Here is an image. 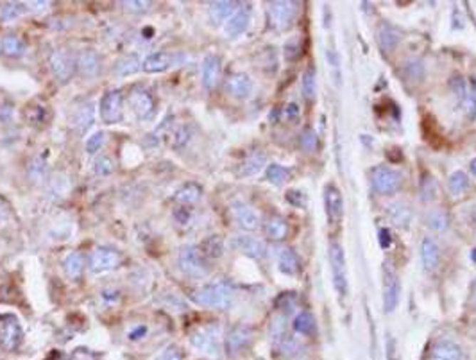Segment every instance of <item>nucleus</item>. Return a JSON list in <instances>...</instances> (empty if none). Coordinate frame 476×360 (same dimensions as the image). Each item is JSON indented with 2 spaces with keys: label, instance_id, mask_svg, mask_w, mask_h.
Returning a JSON list of instances; mask_svg holds the SVG:
<instances>
[{
  "label": "nucleus",
  "instance_id": "obj_17",
  "mask_svg": "<svg viewBox=\"0 0 476 360\" xmlns=\"http://www.w3.org/2000/svg\"><path fill=\"white\" fill-rule=\"evenodd\" d=\"M220 72H222V61L217 54H208L202 59L201 66V79L206 90H213L220 81Z\"/></svg>",
  "mask_w": 476,
  "mask_h": 360
},
{
  "label": "nucleus",
  "instance_id": "obj_19",
  "mask_svg": "<svg viewBox=\"0 0 476 360\" xmlns=\"http://www.w3.org/2000/svg\"><path fill=\"white\" fill-rule=\"evenodd\" d=\"M251 339H253V330L247 326H237L227 334L226 337V351L227 355L237 356L238 353L249 346Z\"/></svg>",
  "mask_w": 476,
  "mask_h": 360
},
{
  "label": "nucleus",
  "instance_id": "obj_28",
  "mask_svg": "<svg viewBox=\"0 0 476 360\" xmlns=\"http://www.w3.org/2000/svg\"><path fill=\"white\" fill-rule=\"evenodd\" d=\"M27 51L26 41L22 40L16 34H6L2 40H0V52L9 58H22Z\"/></svg>",
  "mask_w": 476,
  "mask_h": 360
},
{
  "label": "nucleus",
  "instance_id": "obj_39",
  "mask_svg": "<svg viewBox=\"0 0 476 360\" xmlns=\"http://www.w3.org/2000/svg\"><path fill=\"white\" fill-rule=\"evenodd\" d=\"M140 68H142V63H140V59L136 58L135 54L122 56L117 61V65H115V72H117L118 76H122V78L135 74Z\"/></svg>",
  "mask_w": 476,
  "mask_h": 360
},
{
  "label": "nucleus",
  "instance_id": "obj_42",
  "mask_svg": "<svg viewBox=\"0 0 476 360\" xmlns=\"http://www.w3.org/2000/svg\"><path fill=\"white\" fill-rule=\"evenodd\" d=\"M265 176H267V180L272 185H283L290 178V170L286 167L279 165V163H271V165H267Z\"/></svg>",
  "mask_w": 476,
  "mask_h": 360
},
{
  "label": "nucleus",
  "instance_id": "obj_4",
  "mask_svg": "<svg viewBox=\"0 0 476 360\" xmlns=\"http://www.w3.org/2000/svg\"><path fill=\"white\" fill-rule=\"evenodd\" d=\"M177 262H180L181 272L187 276H190V278L202 279L209 274L208 258L201 253L199 246L181 247Z\"/></svg>",
  "mask_w": 476,
  "mask_h": 360
},
{
  "label": "nucleus",
  "instance_id": "obj_24",
  "mask_svg": "<svg viewBox=\"0 0 476 360\" xmlns=\"http://www.w3.org/2000/svg\"><path fill=\"white\" fill-rule=\"evenodd\" d=\"M387 215L398 228H408L412 222V208L405 201H394L388 205Z\"/></svg>",
  "mask_w": 476,
  "mask_h": 360
},
{
  "label": "nucleus",
  "instance_id": "obj_37",
  "mask_svg": "<svg viewBox=\"0 0 476 360\" xmlns=\"http://www.w3.org/2000/svg\"><path fill=\"white\" fill-rule=\"evenodd\" d=\"M301 90H303V97L306 101H315L317 97V76H315V68L310 66L303 72V78H301Z\"/></svg>",
  "mask_w": 476,
  "mask_h": 360
},
{
  "label": "nucleus",
  "instance_id": "obj_49",
  "mask_svg": "<svg viewBox=\"0 0 476 360\" xmlns=\"http://www.w3.org/2000/svg\"><path fill=\"white\" fill-rule=\"evenodd\" d=\"M279 349H281V353L285 356H294L299 353L301 349V344L297 339L294 337H285L281 342H279Z\"/></svg>",
  "mask_w": 476,
  "mask_h": 360
},
{
  "label": "nucleus",
  "instance_id": "obj_47",
  "mask_svg": "<svg viewBox=\"0 0 476 360\" xmlns=\"http://www.w3.org/2000/svg\"><path fill=\"white\" fill-rule=\"evenodd\" d=\"M271 337L274 339L276 342H281L283 339L286 337V319L285 316H276L274 321L271 324Z\"/></svg>",
  "mask_w": 476,
  "mask_h": 360
},
{
  "label": "nucleus",
  "instance_id": "obj_46",
  "mask_svg": "<svg viewBox=\"0 0 476 360\" xmlns=\"http://www.w3.org/2000/svg\"><path fill=\"white\" fill-rule=\"evenodd\" d=\"M104 142H106V133H103V131H97V133H93L92 136H90L88 140H86V153H88V155H97V153L100 151V149H103V145H104Z\"/></svg>",
  "mask_w": 476,
  "mask_h": 360
},
{
  "label": "nucleus",
  "instance_id": "obj_26",
  "mask_svg": "<svg viewBox=\"0 0 476 360\" xmlns=\"http://www.w3.org/2000/svg\"><path fill=\"white\" fill-rule=\"evenodd\" d=\"M93 120H95V108L92 103L83 104L81 108H77L76 115L72 118V125L77 129V133H86L92 128Z\"/></svg>",
  "mask_w": 476,
  "mask_h": 360
},
{
  "label": "nucleus",
  "instance_id": "obj_14",
  "mask_svg": "<svg viewBox=\"0 0 476 360\" xmlns=\"http://www.w3.org/2000/svg\"><path fill=\"white\" fill-rule=\"evenodd\" d=\"M324 206H326V215L330 225H335L344 215V197L342 192L338 190L337 185L328 183L324 188Z\"/></svg>",
  "mask_w": 476,
  "mask_h": 360
},
{
  "label": "nucleus",
  "instance_id": "obj_18",
  "mask_svg": "<svg viewBox=\"0 0 476 360\" xmlns=\"http://www.w3.org/2000/svg\"><path fill=\"white\" fill-rule=\"evenodd\" d=\"M253 79L247 74H244V72H234L226 81L227 93L234 97V99H247L253 93Z\"/></svg>",
  "mask_w": 476,
  "mask_h": 360
},
{
  "label": "nucleus",
  "instance_id": "obj_57",
  "mask_svg": "<svg viewBox=\"0 0 476 360\" xmlns=\"http://www.w3.org/2000/svg\"><path fill=\"white\" fill-rule=\"evenodd\" d=\"M283 115H285L286 120L296 122V120H299V117H301V110H299V106H297L296 103H289V104H286V106H285V110H283Z\"/></svg>",
  "mask_w": 476,
  "mask_h": 360
},
{
  "label": "nucleus",
  "instance_id": "obj_36",
  "mask_svg": "<svg viewBox=\"0 0 476 360\" xmlns=\"http://www.w3.org/2000/svg\"><path fill=\"white\" fill-rule=\"evenodd\" d=\"M63 267H65V272L68 278L79 279L83 271H85V258H83L81 253H77V251L76 253L66 254V258L63 260Z\"/></svg>",
  "mask_w": 476,
  "mask_h": 360
},
{
  "label": "nucleus",
  "instance_id": "obj_44",
  "mask_svg": "<svg viewBox=\"0 0 476 360\" xmlns=\"http://www.w3.org/2000/svg\"><path fill=\"white\" fill-rule=\"evenodd\" d=\"M317 143H319V138H317V133L311 128H306L301 133L299 145L304 153H314L317 149Z\"/></svg>",
  "mask_w": 476,
  "mask_h": 360
},
{
  "label": "nucleus",
  "instance_id": "obj_43",
  "mask_svg": "<svg viewBox=\"0 0 476 360\" xmlns=\"http://www.w3.org/2000/svg\"><path fill=\"white\" fill-rule=\"evenodd\" d=\"M439 194V187H437V180L430 173H425L421 178V195L425 201H433Z\"/></svg>",
  "mask_w": 476,
  "mask_h": 360
},
{
  "label": "nucleus",
  "instance_id": "obj_1",
  "mask_svg": "<svg viewBox=\"0 0 476 360\" xmlns=\"http://www.w3.org/2000/svg\"><path fill=\"white\" fill-rule=\"evenodd\" d=\"M192 299L199 307H205V309L224 310L233 302V287L227 282H224V279L205 283V285H201L192 292Z\"/></svg>",
  "mask_w": 476,
  "mask_h": 360
},
{
  "label": "nucleus",
  "instance_id": "obj_63",
  "mask_svg": "<svg viewBox=\"0 0 476 360\" xmlns=\"http://www.w3.org/2000/svg\"><path fill=\"white\" fill-rule=\"evenodd\" d=\"M472 96L476 97V76H475V79H472Z\"/></svg>",
  "mask_w": 476,
  "mask_h": 360
},
{
  "label": "nucleus",
  "instance_id": "obj_6",
  "mask_svg": "<svg viewBox=\"0 0 476 360\" xmlns=\"http://www.w3.org/2000/svg\"><path fill=\"white\" fill-rule=\"evenodd\" d=\"M24 342V330L15 314H0V348L16 351Z\"/></svg>",
  "mask_w": 476,
  "mask_h": 360
},
{
  "label": "nucleus",
  "instance_id": "obj_12",
  "mask_svg": "<svg viewBox=\"0 0 476 360\" xmlns=\"http://www.w3.org/2000/svg\"><path fill=\"white\" fill-rule=\"evenodd\" d=\"M296 13L297 9L294 2H271L269 4V22L274 29L285 31L292 26Z\"/></svg>",
  "mask_w": 476,
  "mask_h": 360
},
{
  "label": "nucleus",
  "instance_id": "obj_30",
  "mask_svg": "<svg viewBox=\"0 0 476 360\" xmlns=\"http://www.w3.org/2000/svg\"><path fill=\"white\" fill-rule=\"evenodd\" d=\"M265 235L271 240H283L289 235V222L281 217V215H271L265 221Z\"/></svg>",
  "mask_w": 476,
  "mask_h": 360
},
{
  "label": "nucleus",
  "instance_id": "obj_23",
  "mask_svg": "<svg viewBox=\"0 0 476 360\" xmlns=\"http://www.w3.org/2000/svg\"><path fill=\"white\" fill-rule=\"evenodd\" d=\"M267 165V155L264 151H254L244 160L237 169V176L240 178H251L257 176L258 173H262V169Z\"/></svg>",
  "mask_w": 476,
  "mask_h": 360
},
{
  "label": "nucleus",
  "instance_id": "obj_21",
  "mask_svg": "<svg viewBox=\"0 0 476 360\" xmlns=\"http://www.w3.org/2000/svg\"><path fill=\"white\" fill-rule=\"evenodd\" d=\"M172 54H169V52H152V54H149L143 59L142 68L145 70L147 74H160V72H165V70L172 68Z\"/></svg>",
  "mask_w": 476,
  "mask_h": 360
},
{
  "label": "nucleus",
  "instance_id": "obj_45",
  "mask_svg": "<svg viewBox=\"0 0 476 360\" xmlns=\"http://www.w3.org/2000/svg\"><path fill=\"white\" fill-rule=\"evenodd\" d=\"M303 54V40L301 36H292L290 40H286L285 43V58L289 61H296Z\"/></svg>",
  "mask_w": 476,
  "mask_h": 360
},
{
  "label": "nucleus",
  "instance_id": "obj_53",
  "mask_svg": "<svg viewBox=\"0 0 476 360\" xmlns=\"http://www.w3.org/2000/svg\"><path fill=\"white\" fill-rule=\"evenodd\" d=\"M156 360H183V353L177 346H167Z\"/></svg>",
  "mask_w": 476,
  "mask_h": 360
},
{
  "label": "nucleus",
  "instance_id": "obj_16",
  "mask_svg": "<svg viewBox=\"0 0 476 360\" xmlns=\"http://www.w3.org/2000/svg\"><path fill=\"white\" fill-rule=\"evenodd\" d=\"M251 24V8L249 6H242L231 15V19L224 24V33L227 38H238L247 31Z\"/></svg>",
  "mask_w": 476,
  "mask_h": 360
},
{
  "label": "nucleus",
  "instance_id": "obj_25",
  "mask_svg": "<svg viewBox=\"0 0 476 360\" xmlns=\"http://www.w3.org/2000/svg\"><path fill=\"white\" fill-rule=\"evenodd\" d=\"M278 269L286 276H296L301 271L299 257L292 247H281L278 251Z\"/></svg>",
  "mask_w": 476,
  "mask_h": 360
},
{
  "label": "nucleus",
  "instance_id": "obj_22",
  "mask_svg": "<svg viewBox=\"0 0 476 360\" xmlns=\"http://www.w3.org/2000/svg\"><path fill=\"white\" fill-rule=\"evenodd\" d=\"M421 262L426 271H435L440 264V247L435 239L425 237L421 242Z\"/></svg>",
  "mask_w": 476,
  "mask_h": 360
},
{
  "label": "nucleus",
  "instance_id": "obj_27",
  "mask_svg": "<svg viewBox=\"0 0 476 360\" xmlns=\"http://www.w3.org/2000/svg\"><path fill=\"white\" fill-rule=\"evenodd\" d=\"M237 9V2H226V0L212 2V4H209V19H212V22L215 24V26H220V24H226Z\"/></svg>",
  "mask_w": 476,
  "mask_h": 360
},
{
  "label": "nucleus",
  "instance_id": "obj_52",
  "mask_svg": "<svg viewBox=\"0 0 476 360\" xmlns=\"http://www.w3.org/2000/svg\"><path fill=\"white\" fill-rule=\"evenodd\" d=\"M286 201L292 206H296V208H304V206H306V197H304L303 192L296 190V188L286 192Z\"/></svg>",
  "mask_w": 476,
  "mask_h": 360
},
{
  "label": "nucleus",
  "instance_id": "obj_11",
  "mask_svg": "<svg viewBox=\"0 0 476 360\" xmlns=\"http://www.w3.org/2000/svg\"><path fill=\"white\" fill-rule=\"evenodd\" d=\"M122 257L117 250L113 247H106L100 246L97 250H93V253L90 254V269L92 272L99 274V272H108L113 271L120 265Z\"/></svg>",
  "mask_w": 476,
  "mask_h": 360
},
{
  "label": "nucleus",
  "instance_id": "obj_60",
  "mask_svg": "<svg viewBox=\"0 0 476 360\" xmlns=\"http://www.w3.org/2000/svg\"><path fill=\"white\" fill-rule=\"evenodd\" d=\"M145 331H147L145 326H138L136 330H133L131 334H129V339H131V341H138L140 337H143V335H145Z\"/></svg>",
  "mask_w": 476,
  "mask_h": 360
},
{
  "label": "nucleus",
  "instance_id": "obj_41",
  "mask_svg": "<svg viewBox=\"0 0 476 360\" xmlns=\"http://www.w3.org/2000/svg\"><path fill=\"white\" fill-rule=\"evenodd\" d=\"M426 226L433 232H444L447 228V215L443 210H430L426 213Z\"/></svg>",
  "mask_w": 476,
  "mask_h": 360
},
{
  "label": "nucleus",
  "instance_id": "obj_40",
  "mask_svg": "<svg viewBox=\"0 0 476 360\" xmlns=\"http://www.w3.org/2000/svg\"><path fill=\"white\" fill-rule=\"evenodd\" d=\"M27 8L26 4H20V2H2L0 4V22H13V20L20 19L24 15V11Z\"/></svg>",
  "mask_w": 476,
  "mask_h": 360
},
{
  "label": "nucleus",
  "instance_id": "obj_13",
  "mask_svg": "<svg viewBox=\"0 0 476 360\" xmlns=\"http://www.w3.org/2000/svg\"><path fill=\"white\" fill-rule=\"evenodd\" d=\"M231 215L237 221V225L246 232H254L260 226V215L251 205L244 201L231 202Z\"/></svg>",
  "mask_w": 476,
  "mask_h": 360
},
{
  "label": "nucleus",
  "instance_id": "obj_56",
  "mask_svg": "<svg viewBox=\"0 0 476 360\" xmlns=\"http://www.w3.org/2000/svg\"><path fill=\"white\" fill-rule=\"evenodd\" d=\"M462 106H464V111H465V115H467L469 120H475L476 118V97L469 96L467 93V97L462 101Z\"/></svg>",
  "mask_w": 476,
  "mask_h": 360
},
{
  "label": "nucleus",
  "instance_id": "obj_33",
  "mask_svg": "<svg viewBox=\"0 0 476 360\" xmlns=\"http://www.w3.org/2000/svg\"><path fill=\"white\" fill-rule=\"evenodd\" d=\"M201 187L197 183H185L183 187L177 188L176 194H174V201L180 202V205H195V202L201 199Z\"/></svg>",
  "mask_w": 476,
  "mask_h": 360
},
{
  "label": "nucleus",
  "instance_id": "obj_32",
  "mask_svg": "<svg viewBox=\"0 0 476 360\" xmlns=\"http://www.w3.org/2000/svg\"><path fill=\"white\" fill-rule=\"evenodd\" d=\"M294 330L304 335V337H311V335L317 334V321H315L314 314L308 312V310L297 314L296 319H294Z\"/></svg>",
  "mask_w": 476,
  "mask_h": 360
},
{
  "label": "nucleus",
  "instance_id": "obj_54",
  "mask_svg": "<svg viewBox=\"0 0 476 360\" xmlns=\"http://www.w3.org/2000/svg\"><path fill=\"white\" fill-rule=\"evenodd\" d=\"M278 309L281 312H292L296 309V296L294 294H281V298L278 299Z\"/></svg>",
  "mask_w": 476,
  "mask_h": 360
},
{
  "label": "nucleus",
  "instance_id": "obj_55",
  "mask_svg": "<svg viewBox=\"0 0 476 360\" xmlns=\"http://www.w3.org/2000/svg\"><path fill=\"white\" fill-rule=\"evenodd\" d=\"M128 11L131 13H145L150 8V2H138V0H128V2H122Z\"/></svg>",
  "mask_w": 476,
  "mask_h": 360
},
{
  "label": "nucleus",
  "instance_id": "obj_38",
  "mask_svg": "<svg viewBox=\"0 0 476 360\" xmlns=\"http://www.w3.org/2000/svg\"><path fill=\"white\" fill-rule=\"evenodd\" d=\"M447 188H450V192L455 197L465 194L469 188L467 174H465L464 170H455V173H451L450 178H447Z\"/></svg>",
  "mask_w": 476,
  "mask_h": 360
},
{
  "label": "nucleus",
  "instance_id": "obj_48",
  "mask_svg": "<svg viewBox=\"0 0 476 360\" xmlns=\"http://www.w3.org/2000/svg\"><path fill=\"white\" fill-rule=\"evenodd\" d=\"M113 169H115V163L110 156L100 155L99 158L93 162V173L99 174V176H108V174L113 173Z\"/></svg>",
  "mask_w": 476,
  "mask_h": 360
},
{
  "label": "nucleus",
  "instance_id": "obj_5",
  "mask_svg": "<svg viewBox=\"0 0 476 360\" xmlns=\"http://www.w3.org/2000/svg\"><path fill=\"white\" fill-rule=\"evenodd\" d=\"M330 265H331V278H333V287L337 291L338 298L346 299L349 292L348 285V267H346L344 250L338 242L330 244Z\"/></svg>",
  "mask_w": 476,
  "mask_h": 360
},
{
  "label": "nucleus",
  "instance_id": "obj_7",
  "mask_svg": "<svg viewBox=\"0 0 476 360\" xmlns=\"http://www.w3.org/2000/svg\"><path fill=\"white\" fill-rule=\"evenodd\" d=\"M99 113L104 124H118L124 117V93L122 90H110L103 96L99 104Z\"/></svg>",
  "mask_w": 476,
  "mask_h": 360
},
{
  "label": "nucleus",
  "instance_id": "obj_3",
  "mask_svg": "<svg viewBox=\"0 0 476 360\" xmlns=\"http://www.w3.org/2000/svg\"><path fill=\"white\" fill-rule=\"evenodd\" d=\"M371 187L380 195H392L403 187V174L394 167H374L369 174Z\"/></svg>",
  "mask_w": 476,
  "mask_h": 360
},
{
  "label": "nucleus",
  "instance_id": "obj_34",
  "mask_svg": "<svg viewBox=\"0 0 476 360\" xmlns=\"http://www.w3.org/2000/svg\"><path fill=\"white\" fill-rule=\"evenodd\" d=\"M199 250H201V253L205 254L208 260H217V258H220L224 254L222 237L219 235L206 237V239L199 244Z\"/></svg>",
  "mask_w": 476,
  "mask_h": 360
},
{
  "label": "nucleus",
  "instance_id": "obj_35",
  "mask_svg": "<svg viewBox=\"0 0 476 360\" xmlns=\"http://www.w3.org/2000/svg\"><path fill=\"white\" fill-rule=\"evenodd\" d=\"M99 56L93 51H83L77 56V68L81 70L85 76H95L99 72Z\"/></svg>",
  "mask_w": 476,
  "mask_h": 360
},
{
  "label": "nucleus",
  "instance_id": "obj_61",
  "mask_svg": "<svg viewBox=\"0 0 476 360\" xmlns=\"http://www.w3.org/2000/svg\"><path fill=\"white\" fill-rule=\"evenodd\" d=\"M9 217V208L2 199H0V222H4Z\"/></svg>",
  "mask_w": 476,
  "mask_h": 360
},
{
  "label": "nucleus",
  "instance_id": "obj_9",
  "mask_svg": "<svg viewBox=\"0 0 476 360\" xmlns=\"http://www.w3.org/2000/svg\"><path fill=\"white\" fill-rule=\"evenodd\" d=\"M128 103L138 120H145V118L152 117L154 108H156L152 93L147 88H143V86H133V88L129 90Z\"/></svg>",
  "mask_w": 476,
  "mask_h": 360
},
{
  "label": "nucleus",
  "instance_id": "obj_58",
  "mask_svg": "<svg viewBox=\"0 0 476 360\" xmlns=\"http://www.w3.org/2000/svg\"><path fill=\"white\" fill-rule=\"evenodd\" d=\"M13 113H15L13 104L8 103V101H0V120L8 122L13 117Z\"/></svg>",
  "mask_w": 476,
  "mask_h": 360
},
{
  "label": "nucleus",
  "instance_id": "obj_31",
  "mask_svg": "<svg viewBox=\"0 0 476 360\" xmlns=\"http://www.w3.org/2000/svg\"><path fill=\"white\" fill-rule=\"evenodd\" d=\"M378 41H380V47L385 52H392L401 41L400 29H395L390 24H385V26H381L380 33H378Z\"/></svg>",
  "mask_w": 476,
  "mask_h": 360
},
{
  "label": "nucleus",
  "instance_id": "obj_8",
  "mask_svg": "<svg viewBox=\"0 0 476 360\" xmlns=\"http://www.w3.org/2000/svg\"><path fill=\"white\" fill-rule=\"evenodd\" d=\"M401 299V282L398 272L385 265L383 269V310L387 314L394 312Z\"/></svg>",
  "mask_w": 476,
  "mask_h": 360
},
{
  "label": "nucleus",
  "instance_id": "obj_29",
  "mask_svg": "<svg viewBox=\"0 0 476 360\" xmlns=\"http://www.w3.org/2000/svg\"><path fill=\"white\" fill-rule=\"evenodd\" d=\"M167 138H169V145L174 149V151H181V149L187 148L188 142H190V138H192L190 125L188 124L174 125L172 129H169V135H167Z\"/></svg>",
  "mask_w": 476,
  "mask_h": 360
},
{
  "label": "nucleus",
  "instance_id": "obj_50",
  "mask_svg": "<svg viewBox=\"0 0 476 360\" xmlns=\"http://www.w3.org/2000/svg\"><path fill=\"white\" fill-rule=\"evenodd\" d=\"M26 118H29L34 125L43 124L45 118H47V110L43 106H36V108H27L26 110Z\"/></svg>",
  "mask_w": 476,
  "mask_h": 360
},
{
  "label": "nucleus",
  "instance_id": "obj_15",
  "mask_svg": "<svg viewBox=\"0 0 476 360\" xmlns=\"http://www.w3.org/2000/svg\"><path fill=\"white\" fill-rule=\"evenodd\" d=\"M231 247L240 251V253L246 254V257L254 258V260H260V258H264L265 253H267L265 244L262 242V240L254 239V237L249 235L233 237V240H231Z\"/></svg>",
  "mask_w": 476,
  "mask_h": 360
},
{
  "label": "nucleus",
  "instance_id": "obj_20",
  "mask_svg": "<svg viewBox=\"0 0 476 360\" xmlns=\"http://www.w3.org/2000/svg\"><path fill=\"white\" fill-rule=\"evenodd\" d=\"M464 359V351H462L460 344H457L451 339H440L433 344L432 351H430L428 360H462Z\"/></svg>",
  "mask_w": 476,
  "mask_h": 360
},
{
  "label": "nucleus",
  "instance_id": "obj_10",
  "mask_svg": "<svg viewBox=\"0 0 476 360\" xmlns=\"http://www.w3.org/2000/svg\"><path fill=\"white\" fill-rule=\"evenodd\" d=\"M48 65H51L52 74L59 79L61 83H66L77 70V58L68 51H54L48 58Z\"/></svg>",
  "mask_w": 476,
  "mask_h": 360
},
{
  "label": "nucleus",
  "instance_id": "obj_2",
  "mask_svg": "<svg viewBox=\"0 0 476 360\" xmlns=\"http://www.w3.org/2000/svg\"><path fill=\"white\" fill-rule=\"evenodd\" d=\"M192 348L197 349L199 353L206 356H219L222 353V334L220 326L217 323L206 324V326L195 328L188 337Z\"/></svg>",
  "mask_w": 476,
  "mask_h": 360
},
{
  "label": "nucleus",
  "instance_id": "obj_51",
  "mask_svg": "<svg viewBox=\"0 0 476 360\" xmlns=\"http://www.w3.org/2000/svg\"><path fill=\"white\" fill-rule=\"evenodd\" d=\"M450 86L455 92V96H457L460 101H464L465 97H467V92H465V81L462 76H453V78H451Z\"/></svg>",
  "mask_w": 476,
  "mask_h": 360
},
{
  "label": "nucleus",
  "instance_id": "obj_62",
  "mask_svg": "<svg viewBox=\"0 0 476 360\" xmlns=\"http://www.w3.org/2000/svg\"><path fill=\"white\" fill-rule=\"evenodd\" d=\"M471 173H472V176L476 178V158L471 162Z\"/></svg>",
  "mask_w": 476,
  "mask_h": 360
},
{
  "label": "nucleus",
  "instance_id": "obj_59",
  "mask_svg": "<svg viewBox=\"0 0 476 360\" xmlns=\"http://www.w3.org/2000/svg\"><path fill=\"white\" fill-rule=\"evenodd\" d=\"M469 307H471V312L476 316V278L471 285V296H469Z\"/></svg>",
  "mask_w": 476,
  "mask_h": 360
}]
</instances>
